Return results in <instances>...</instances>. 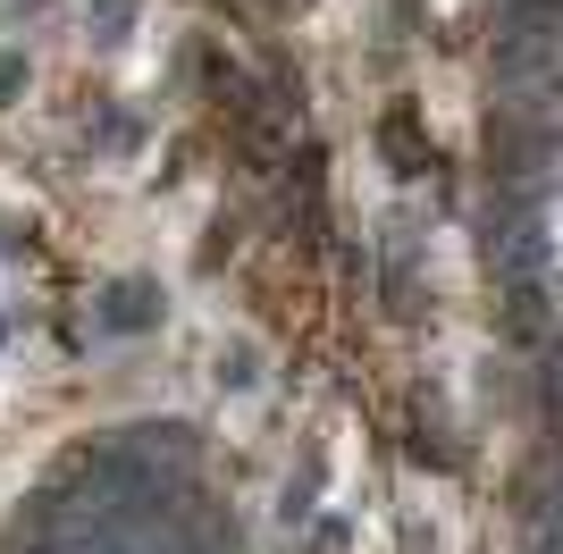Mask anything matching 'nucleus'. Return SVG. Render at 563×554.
<instances>
[{
	"instance_id": "obj_2",
	"label": "nucleus",
	"mask_w": 563,
	"mask_h": 554,
	"mask_svg": "<svg viewBox=\"0 0 563 554\" xmlns=\"http://www.w3.org/2000/svg\"><path fill=\"white\" fill-rule=\"evenodd\" d=\"M547 554H563V538H547Z\"/></svg>"
},
{
	"instance_id": "obj_1",
	"label": "nucleus",
	"mask_w": 563,
	"mask_h": 554,
	"mask_svg": "<svg viewBox=\"0 0 563 554\" xmlns=\"http://www.w3.org/2000/svg\"><path fill=\"white\" fill-rule=\"evenodd\" d=\"M161 320V295L143 286V277H126V286H110V295L93 302V328L101 336H135V328H152Z\"/></svg>"
}]
</instances>
